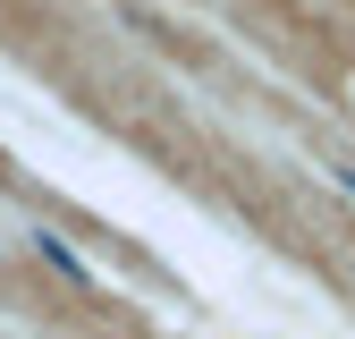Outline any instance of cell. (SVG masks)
Wrapping results in <instances>:
<instances>
[{"label": "cell", "instance_id": "2", "mask_svg": "<svg viewBox=\"0 0 355 339\" xmlns=\"http://www.w3.org/2000/svg\"><path fill=\"white\" fill-rule=\"evenodd\" d=\"M330 179H338V187H347V195H355V161H330Z\"/></svg>", "mask_w": 355, "mask_h": 339}, {"label": "cell", "instance_id": "1", "mask_svg": "<svg viewBox=\"0 0 355 339\" xmlns=\"http://www.w3.org/2000/svg\"><path fill=\"white\" fill-rule=\"evenodd\" d=\"M26 246H34V254H42V263H51L60 280H76V288H94V254H85V246H68V238H60L51 221H34V229H26Z\"/></svg>", "mask_w": 355, "mask_h": 339}]
</instances>
